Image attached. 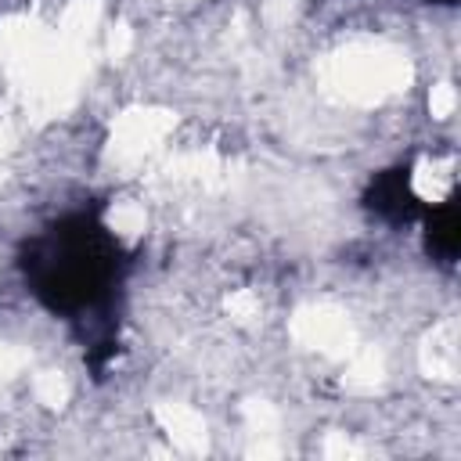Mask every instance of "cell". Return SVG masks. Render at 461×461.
Instances as JSON below:
<instances>
[{
	"instance_id": "obj_1",
	"label": "cell",
	"mask_w": 461,
	"mask_h": 461,
	"mask_svg": "<svg viewBox=\"0 0 461 461\" xmlns=\"http://www.w3.org/2000/svg\"><path fill=\"white\" fill-rule=\"evenodd\" d=\"M22 267L43 306L79 317L108 303L119 281V245L94 216H68L32 238Z\"/></svg>"
},
{
	"instance_id": "obj_2",
	"label": "cell",
	"mask_w": 461,
	"mask_h": 461,
	"mask_svg": "<svg viewBox=\"0 0 461 461\" xmlns=\"http://www.w3.org/2000/svg\"><path fill=\"white\" fill-rule=\"evenodd\" d=\"M367 205L385 220H411L418 209V198L411 191L407 169H385L367 187Z\"/></svg>"
},
{
	"instance_id": "obj_3",
	"label": "cell",
	"mask_w": 461,
	"mask_h": 461,
	"mask_svg": "<svg viewBox=\"0 0 461 461\" xmlns=\"http://www.w3.org/2000/svg\"><path fill=\"white\" fill-rule=\"evenodd\" d=\"M457 241H461V234H457V205H454V202H443V205L432 209V216H429L425 245H429V252H432L439 263H454Z\"/></svg>"
},
{
	"instance_id": "obj_4",
	"label": "cell",
	"mask_w": 461,
	"mask_h": 461,
	"mask_svg": "<svg viewBox=\"0 0 461 461\" xmlns=\"http://www.w3.org/2000/svg\"><path fill=\"white\" fill-rule=\"evenodd\" d=\"M439 4H454V0H439Z\"/></svg>"
}]
</instances>
